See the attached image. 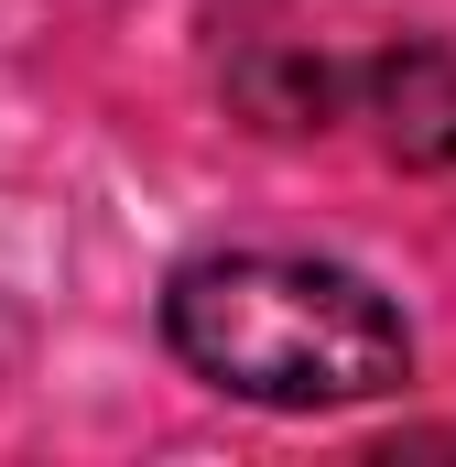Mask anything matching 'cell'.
Masks as SVG:
<instances>
[{
  "instance_id": "6da1fadb",
  "label": "cell",
  "mask_w": 456,
  "mask_h": 467,
  "mask_svg": "<svg viewBox=\"0 0 456 467\" xmlns=\"http://www.w3.org/2000/svg\"><path fill=\"white\" fill-rule=\"evenodd\" d=\"M163 337L174 358L261 413H347L413 380V327L402 305L305 250H207L163 283Z\"/></svg>"
},
{
  "instance_id": "7a4b0ae2",
  "label": "cell",
  "mask_w": 456,
  "mask_h": 467,
  "mask_svg": "<svg viewBox=\"0 0 456 467\" xmlns=\"http://www.w3.org/2000/svg\"><path fill=\"white\" fill-rule=\"evenodd\" d=\"M358 109L380 119V152L391 163H456V44L435 33H402L358 66Z\"/></svg>"
},
{
  "instance_id": "3957f363",
  "label": "cell",
  "mask_w": 456,
  "mask_h": 467,
  "mask_svg": "<svg viewBox=\"0 0 456 467\" xmlns=\"http://www.w3.org/2000/svg\"><path fill=\"white\" fill-rule=\"evenodd\" d=\"M228 88H239V109L261 119V130H326V109H337L347 77L326 66V55H305V44H250Z\"/></svg>"
}]
</instances>
